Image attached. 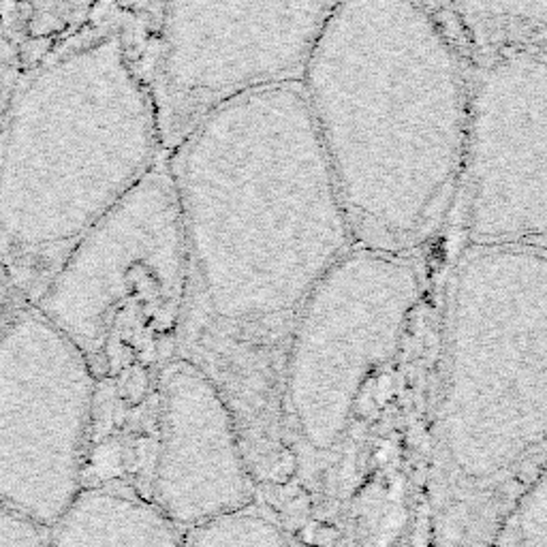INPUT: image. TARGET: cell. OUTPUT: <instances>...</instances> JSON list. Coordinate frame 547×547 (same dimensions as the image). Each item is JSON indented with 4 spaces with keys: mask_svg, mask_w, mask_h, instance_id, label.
Masks as SVG:
<instances>
[{
    "mask_svg": "<svg viewBox=\"0 0 547 547\" xmlns=\"http://www.w3.org/2000/svg\"><path fill=\"white\" fill-rule=\"evenodd\" d=\"M186 239L178 357L227 400L257 481L291 459L284 364L299 312L355 246L301 83L237 99L167 155Z\"/></svg>",
    "mask_w": 547,
    "mask_h": 547,
    "instance_id": "1",
    "label": "cell"
},
{
    "mask_svg": "<svg viewBox=\"0 0 547 547\" xmlns=\"http://www.w3.org/2000/svg\"><path fill=\"white\" fill-rule=\"evenodd\" d=\"M357 248L404 257L464 180L470 97L421 5L340 3L301 81Z\"/></svg>",
    "mask_w": 547,
    "mask_h": 547,
    "instance_id": "2",
    "label": "cell"
},
{
    "mask_svg": "<svg viewBox=\"0 0 547 547\" xmlns=\"http://www.w3.org/2000/svg\"><path fill=\"white\" fill-rule=\"evenodd\" d=\"M146 77L120 34L54 54L0 139V263L34 304L103 216L165 161Z\"/></svg>",
    "mask_w": 547,
    "mask_h": 547,
    "instance_id": "3",
    "label": "cell"
},
{
    "mask_svg": "<svg viewBox=\"0 0 547 547\" xmlns=\"http://www.w3.org/2000/svg\"><path fill=\"white\" fill-rule=\"evenodd\" d=\"M457 272L443 447L457 543L492 547L513 486L547 459V248L477 246Z\"/></svg>",
    "mask_w": 547,
    "mask_h": 547,
    "instance_id": "4",
    "label": "cell"
},
{
    "mask_svg": "<svg viewBox=\"0 0 547 547\" xmlns=\"http://www.w3.org/2000/svg\"><path fill=\"white\" fill-rule=\"evenodd\" d=\"M188 259L165 161L81 237L32 304L67 336L97 383V415L157 406L178 359Z\"/></svg>",
    "mask_w": 547,
    "mask_h": 547,
    "instance_id": "5",
    "label": "cell"
},
{
    "mask_svg": "<svg viewBox=\"0 0 547 547\" xmlns=\"http://www.w3.org/2000/svg\"><path fill=\"white\" fill-rule=\"evenodd\" d=\"M332 11V3L163 5L146 83L165 155L216 109L301 83Z\"/></svg>",
    "mask_w": 547,
    "mask_h": 547,
    "instance_id": "6",
    "label": "cell"
},
{
    "mask_svg": "<svg viewBox=\"0 0 547 547\" xmlns=\"http://www.w3.org/2000/svg\"><path fill=\"white\" fill-rule=\"evenodd\" d=\"M97 415L95 377L34 306L0 334V505L43 528L83 486Z\"/></svg>",
    "mask_w": 547,
    "mask_h": 547,
    "instance_id": "7",
    "label": "cell"
},
{
    "mask_svg": "<svg viewBox=\"0 0 547 547\" xmlns=\"http://www.w3.org/2000/svg\"><path fill=\"white\" fill-rule=\"evenodd\" d=\"M419 284L404 257L353 248L306 301L284 364L289 441L332 449L351 419L357 393L396 351Z\"/></svg>",
    "mask_w": 547,
    "mask_h": 547,
    "instance_id": "8",
    "label": "cell"
},
{
    "mask_svg": "<svg viewBox=\"0 0 547 547\" xmlns=\"http://www.w3.org/2000/svg\"><path fill=\"white\" fill-rule=\"evenodd\" d=\"M468 229L479 246L547 235V64L515 56L477 83L466 146Z\"/></svg>",
    "mask_w": 547,
    "mask_h": 547,
    "instance_id": "9",
    "label": "cell"
},
{
    "mask_svg": "<svg viewBox=\"0 0 547 547\" xmlns=\"http://www.w3.org/2000/svg\"><path fill=\"white\" fill-rule=\"evenodd\" d=\"M152 445L146 498L182 530L255 502L257 481L227 400L180 357L159 381Z\"/></svg>",
    "mask_w": 547,
    "mask_h": 547,
    "instance_id": "10",
    "label": "cell"
},
{
    "mask_svg": "<svg viewBox=\"0 0 547 547\" xmlns=\"http://www.w3.org/2000/svg\"><path fill=\"white\" fill-rule=\"evenodd\" d=\"M50 547H182V528L141 492L86 486L50 528Z\"/></svg>",
    "mask_w": 547,
    "mask_h": 547,
    "instance_id": "11",
    "label": "cell"
},
{
    "mask_svg": "<svg viewBox=\"0 0 547 547\" xmlns=\"http://www.w3.org/2000/svg\"><path fill=\"white\" fill-rule=\"evenodd\" d=\"M182 547H297V543L272 513L250 502L182 530Z\"/></svg>",
    "mask_w": 547,
    "mask_h": 547,
    "instance_id": "12",
    "label": "cell"
},
{
    "mask_svg": "<svg viewBox=\"0 0 547 547\" xmlns=\"http://www.w3.org/2000/svg\"><path fill=\"white\" fill-rule=\"evenodd\" d=\"M492 547H547V468L521 492Z\"/></svg>",
    "mask_w": 547,
    "mask_h": 547,
    "instance_id": "13",
    "label": "cell"
},
{
    "mask_svg": "<svg viewBox=\"0 0 547 547\" xmlns=\"http://www.w3.org/2000/svg\"><path fill=\"white\" fill-rule=\"evenodd\" d=\"M0 547H50V528L0 505Z\"/></svg>",
    "mask_w": 547,
    "mask_h": 547,
    "instance_id": "14",
    "label": "cell"
}]
</instances>
